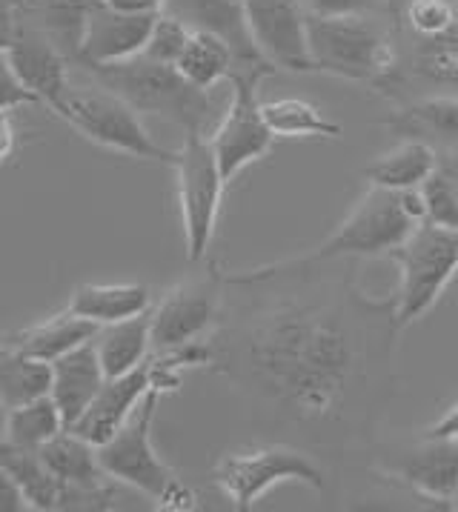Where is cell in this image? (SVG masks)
Segmentation results:
<instances>
[{
  "label": "cell",
  "instance_id": "obj_1",
  "mask_svg": "<svg viewBox=\"0 0 458 512\" xmlns=\"http://www.w3.org/2000/svg\"><path fill=\"white\" fill-rule=\"evenodd\" d=\"M353 258L224 272L209 367L315 441L361 438L393 392L396 295L373 301Z\"/></svg>",
  "mask_w": 458,
  "mask_h": 512
},
{
  "label": "cell",
  "instance_id": "obj_2",
  "mask_svg": "<svg viewBox=\"0 0 458 512\" xmlns=\"http://www.w3.org/2000/svg\"><path fill=\"white\" fill-rule=\"evenodd\" d=\"M95 83L129 103L138 115H155L184 132H204L212 115L209 89H201L181 75L178 66L158 63L146 55L129 61L104 63L86 69Z\"/></svg>",
  "mask_w": 458,
  "mask_h": 512
},
{
  "label": "cell",
  "instance_id": "obj_3",
  "mask_svg": "<svg viewBox=\"0 0 458 512\" xmlns=\"http://www.w3.org/2000/svg\"><path fill=\"white\" fill-rule=\"evenodd\" d=\"M164 395L167 392L149 390L124 427L98 447V458L109 478L146 495L158 510L189 512L198 507V495L169 470L152 444V424Z\"/></svg>",
  "mask_w": 458,
  "mask_h": 512
},
{
  "label": "cell",
  "instance_id": "obj_4",
  "mask_svg": "<svg viewBox=\"0 0 458 512\" xmlns=\"http://www.w3.org/2000/svg\"><path fill=\"white\" fill-rule=\"evenodd\" d=\"M421 221L427 209L421 189H384L370 186L353 212L341 221L333 235L315 249V258H381L407 241V235Z\"/></svg>",
  "mask_w": 458,
  "mask_h": 512
},
{
  "label": "cell",
  "instance_id": "obj_5",
  "mask_svg": "<svg viewBox=\"0 0 458 512\" xmlns=\"http://www.w3.org/2000/svg\"><path fill=\"white\" fill-rule=\"evenodd\" d=\"M313 72L384 89L398 75V49L367 18L307 15Z\"/></svg>",
  "mask_w": 458,
  "mask_h": 512
},
{
  "label": "cell",
  "instance_id": "obj_6",
  "mask_svg": "<svg viewBox=\"0 0 458 512\" xmlns=\"http://www.w3.org/2000/svg\"><path fill=\"white\" fill-rule=\"evenodd\" d=\"M401 269V287L396 295L398 327H410L436 307L441 292L458 272V232L433 221L421 224L407 241L390 252Z\"/></svg>",
  "mask_w": 458,
  "mask_h": 512
},
{
  "label": "cell",
  "instance_id": "obj_7",
  "mask_svg": "<svg viewBox=\"0 0 458 512\" xmlns=\"http://www.w3.org/2000/svg\"><path fill=\"white\" fill-rule=\"evenodd\" d=\"M55 115L69 123L78 135H84L86 141L104 146L109 152L167 166L178 158V152L164 149L146 132L141 115L129 103L106 89H69Z\"/></svg>",
  "mask_w": 458,
  "mask_h": 512
},
{
  "label": "cell",
  "instance_id": "obj_8",
  "mask_svg": "<svg viewBox=\"0 0 458 512\" xmlns=\"http://www.w3.org/2000/svg\"><path fill=\"white\" fill-rule=\"evenodd\" d=\"M215 487L229 498L238 512H250L261 495L284 481H301L315 492H324L327 478L313 458L298 447L267 444L247 452H227L212 467Z\"/></svg>",
  "mask_w": 458,
  "mask_h": 512
},
{
  "label": "cell",
  "instance_id": "obj_9",
  "mask_svg": "<svg viewBox=\"0 0 458 512\" xmlns=\"http://www.w3.org/2000/svg\"><path fill=\"white\" fill-rule=\"evenodd\" d=\"M172 169L178 178V206H181L187 258L189 264H201L215 238L227 178L221 175L218 158L204 132H187V141L178 149Z\"/></svg>",
  "mask_w": 458,
  "mask_h": 512
},
{
  "label": "cell",
  "instance_id": "obj_10",
  "mask_svg": "<svg viewBox=\"0 0 458 512\" xmlns=\"http://www.w3.org/2000/svg\"><path fill=\"white\" fill-rule=\"evenodd\" d=\"M224 307V272L209 267L201 278H189L184 284L172 287L161 298V304L149 309L152 318V349H178L207 341L212 329L218 327Z\"/></svg>",
  "mask_w": 458,
  "mask_h": 512
},
{
  "label": "cell",
  "instance_id": "obj_11",
  "mask_svg": "<svg viewBox=\"0 0 458 512\" xmlns=\"http://www.w3.org/2000/svg\"><path fill=\"white\" fill-rule=\"evenodd\" d=\"M164 12L181 18L189 29L212 32L227 43L235 61L229 81L261 83L278 72L252 38L241 0H167Z\"/></svg>",
  "mask_w": 458,
  "mask_h": 512
},
{
  "label": "cell",
  "instance_id": "obj_12",
  "mask_svg": "<svg viewBox=\"0 0 458 512\" xmlns=\"http://www.w3.org/2000/svg\"><path fill=\"white\" fill-rule=\"evenodd\" d=\"M258 86L261 83L232 81V103L209 138L227 184L238 172H244L250 164L270 155L275 144V135L264 121V112L258 103Z\"/></svg>",
  "mask_w": 458,
  "mask_h": 512
},
{
  "label": "cell",
  "instance_id": "obj_13",
  "mask_svg": "<svg viewBox=\"0 0 458 512\" xmlns=\"http://www.w3.org/2000/svg\"><path fill=\"white\" fill-rule=\"evenodd\" d=\"M258 49L275 69L313 72L307 9L301 0H241Z\"/></svg>",
  "mask_w": 458,
  "mask_h": 512
},
{
  "label": "cell",
  "instance_id": "obj_14",
  "mask_svg": "<svg viewBox=\"0 0 458 512\" xmlns=\"http://www.w3.org/2000/svg\"><path fill=\"white\" fill-rule=\"evenodd\" d=\"M384 472L421 498L450 507L458 495V435L456 438L418 435V444L387 458Z\"/></svg>",
  "mask_w": 458,
  "mask_h": 512
},
{
  "label": "cell",
  "instance_id": "obj_15",
  "mask_svg": "<svg viewBox=\"0 0 458 512\" xmlns=\"http://www.w3.org/2000/svg\"><path fill=\"white\" fill-rule=\"evenodd\" d=\"M158 12H124L104 0H95L86 21L84 49L78 66H104V63L129 61L144 52L152 23Z\"/></svg>",
  "mask_w": 458,
  "mask_h": 512
},
{
  "label": "cell",
  "instance_id": "obj_16",
  "mask_svg": "<svg viewBox=\"0 0 458 512\" xmlns=\"http://www.w3.org/2000/svg\"><path fill=\"white\" fill-rule=\"evenodd\" d=\"M149 390H158L152 355L146 358L141 367L129 369V372L115 375V378H106L98 398L89 404L84 418L72 430L78 432V435H84L86 441H92L95 447H101L104 441H109L115 432L124 427L126 421H129V415L138 410V404L149 395Z\"/></svg>",
  "mask_w": 458,
  "mask_h": 512
},
{
  "label": "cell",
  "instance_id": "obj_17",
  "mask_svg": "<svg viewBox=\"0 0 458 512\" xmlns=\"http://www.w3.org/2000/svg\"><path fill=\"white\" fill-rule=\"evenodd\" d=\"M6 55L23 86L38 98L41 106H49V112H55L72 89L69 86L72 63L66 61L61 49L46 41L41 32L18 23V35L6 49Z\"/></svg>",
  "mask_w": 458,
  "mask_h": 512
},
{
  "label": "cell",
  "instance_id": "obj_18",
  "mask_svg": "<svg viewBox=\"0 0 458 512\" xmlns=\"http://www.w3.org/2000/svg\"><path fill=\"white\" fill-rule=\"evenodd\" d=\"M104 384L106 372L101 358H98V349H95V338L84 347L66 352L58 361H52L49 395L55 398V404L63 412V421H66L69 430L84 418V412L98 398Z\"/></svg>",
  "mask_w": 458,
  "mask_h": 512
},
{
  "label": "cell",
  "instance_id": "obj_19",
  "mask_svg": "<svg viewBox=\"0 0 458 512\" xmlns=\"http://www.w3.org/2000/svg\"><path fill=\"white\" fill-rule=\"evenodd\" d=\"M401 141H421L441 152L458 149V95H430L401 106L384 118Z\"/></svg>",
  "mask_w": 458,
  "mask_h": 512
},
{
  "label": "cell",
  "instance_id": "obj_20",
  "mask_svg": "<svg viewBox=\"0 0 458 512\" xmlns=\"http://www.w3.org/2000/svg\"><path fill=\"white\" fill-rule=\"evenodd\" d=\"M95 0H18V23L55 43L72 66L81 63L86 21Z\"/></svg>",
  "mask_w": 458,
  "mask_h": 512
},
{
  "label": "cell",
  "instance_id": "obj_21",
  "mask_svg": "<svg viewBox=\"0 0 458 512\" xmlns=\"http://www.w3.org/2000/svg\"><path fill=\"white\" fill-rule=\"evenodd\" d=\"M66 309L98 327L118 324L152 309V292L146 284H81L75 287Z\"/></svg>",
  "mask_w": 458,
  "mask_h": 512
},
{
  "label": "cell",
  "instance_id": "obj_22",
  "mask_svg": "<svg viewBox=\"0 0 458 512\" xmlns=\"http://www.w3.org/2000/svg\"><path fill=\"white\" fill-rule=\"evenodd\" d=\"M98 329H101L98 324H92L86 318L72 315L69 309H63L58 315H52V318H46L41 324H35V327H26L21 332H15L6 344L18 347L26 355L38 358V361L52 364V361L63 358L66 352L89 344L98 335Z\"/></svg>",
  "mask_w": 458,
  "mask_h": 512
},
{
  "label": "cell",
  "instance_id": "obj_23",
  "mask_svg": "<svg viewBox=\"0 0 458 512\" xmlns=\"http://www.w3.org/2000/svg\"><path fill=\"white\" fill-rule=\"evenodd\" d=\"M0 464L18 481L29 510L52 512L61 510L63 484L52 475L38 447H21L12 441H0Z\"/></svg>",
  "mask_w": 458,
  "mask_h": 512
},
{
  "label": "cell",
  "instance_id": "obj_24",
  "mask_svg": "<svg viewBox=\"0 0 458 512\" xmlns=\"http://www.w3.org/2000/svg\"><path fill=\"white\" fill-rule=\"evenodd\" d=\"M43 461L63 487H101L112 481L101 467L98 447L75 430L58 432L41 447Z\"/></svg>",
  "mask_w": 458,
  "mask_h": 512
},
{
  "label": "cell",
  "instance_id": "obj_25",
  "mask_svg": "<svg viewBox=\"0 0 458 512\" xmlns=\"http://www.w3.org/2000/svg\"><path fill=\"white\" fill-rule=\"evenodd\" d=\"M95 349L104 364L106 378L124 375L129 369L141 367L152 352V318L141 312L118 324H106L95 335Z\"/></svg>",
  "mask_w": 458,
  "mask_h": 512
},
{
  "label": "cell",
  "instance_id": "obj_26",
  "mask_svg": "<svg viewBox=\"0 0 458 512\" xmlns=\"http://www.w3.org/2000/svg\"><path fill=\"white\" fill-rule=\"evenodd\" d=\"M438 164V152L430 144L421 141H401L396 149L381 155L378 161L364 169V178L370 186L384 189H421V184L433 175Z\"/></svg>",
  "mask_w": 458,
  "mask_h": 512
},
{
  "label": "cell",
  "instance_id": "obj_27",
  "mask_svg": "<svg viewBox=\"0 0 458 512\" xmlns=\"http://www.w3.org/2000/svg\"><path fill=\"white\" fill-rule=\"evenodd\" d=\"M49 387H52V364L38 361L12 344L0 347V401L9 410L49 395Z\"/></svg>",
  "mask_w": 458,
  "mask_h": 512
},
{
  "label": "cell",
  "instance_id": "obj_28",
  "mask_svg": "<svg viewBox=\"0 0 458 512\" xmlns=\"http://www.w3.org/2000/svg\"><path fill=\"white\" fill-rule=\"evenodd\" d=\"M401 69L416 81L436 89H456L458 95V26L436 38H413L407 63H398V72Z\"/></svg>",
  "mask_w": 458,
  "mask_h": 512
},
{
  "label": "cell",
  "instance_id": "obj_29",
  "mask_svg": "<svg viewBox=\"0 0 458 512\" xmlns=\"http://www.w3.org/2000/svg\"><path fill=\"white\" fill-rule=\"evenodd\" d=\"M264 121L275 138H341V126L321 115V109L301 98L261 103Z\"/></svg>",
  "mask_w": 458,
  "mask_h": 512
},
{
  "label": "cell",
  "instance_id": "obj_30",
  "mask_svg": "<svg viewBox=\"0 0 458 512\" xmlns=\"http://www.w3.org/2000/svg\"><path fill=\"white\" fill-rule=\"evenodd\" d=\"M181 69V75L192 81L201 89H212L218 81L224 78H232V69H235V61H232V52L229 46L218 35L212 32H201V29H192L189 35L187 49L181 55V61L175 63Z\"/></svg>",
  "mask_w": 458,
  "mask_h": 512
},
{
  "label": "cell",
  "instance_id": "obj_31",
  "mask_svg": "<svg viewBox=\"0 0 458 512\" xmlns=\"http://www.w3.org/2000/svg\"><path fill=\"white\" fill-rule=\"evenodd\" d=\"M63 430H69V427L63 421V412L58 410L55 398L52 395H41V398H35L29 404H21V407L9 410L6 441L41 450L46 441H52Z\"/></svg>",
  "mask_w": 458,
  "mask_h": 512
},
{
  "label": "cell",
  "instance_id": "obj_32",
  "mask_svg": "<svg viewBox=\"0 0 458 512\" xmlns=\"http://www.w3.org/2000/svg\"><path fill=\"white\" fill-rule=\"evenodd\" d=\"M427 221L458 232V149L441 152L433 175L421 184Z\"/></svg>",
  "mask_w": 458,
  "mask_h": 512
},
{
  "label": "cell",
  "instance_id": "obj_33",
  "mask_svg": "<svg viewBox=\"0 0 458 512\" xmlns=\"http://www.w3.org/2000/svg\"><path fill=\"white\" fill-rule=\"evenodd\" d=\"M401 15L413 38H436L458 26V9L453 0H404Z\"/></svg>",
  "mask_w": 458,
  "mask_h": 512
},
{
  "label": "cell",
  "instance_id": "obj_34",
  "mask_svg": "<svg viewBox=\"0 0 458 512\" xmlns=\"http://www.w3.org/2000/svg\"><path fill=\"white\" fill-rule=\"evenodd\" d=\"M189 35H192V29H189L187 23L161 9L155 23H152L149 41H146L141 55H146V58H152V61L158 63H172L175 66V63L181 61L184 49H187Z\"/></svg>",
  "mask_w": 458,
  "mask_h": 512
},
{
  "label": "cell",
  "instance_id": "obj_35",
  "mask_svg": "<svg viewBox=\"0 0 458 512\" xmlns=\"http://www.w3.org/2000/svg\"><path fill=\"white\" fill-rule=\"evenodd\" d=\"M307 15L315 18H370L390 6L387 0H301Z\"/></svg>",
  "mask_w": 458,
  "mask_h": 512
},
{
  "label": "cell",
  "instance_id": "obj_36",
  "mask_svg": "<svg viewBox=\"0 0 458 512\" xmlns=\"http://www.w3.org/2000/svg\"><path fill=\"white\" fill-rule=\"evenodd\" d=\"M35 103H38V98L15 75L9 55L0 52V112H15L21 106H35Z\"/></svg>",
  "mask_w": 458,
  "mask_h": 512
},
{
  "label": "cell",
  "instance_id": "obj_37",
  "mask_svg": "<svg viewBox=\"0 0 458 512\" xmlns=\"http://www.w3.org/2000/svg\"><path fill=\"white\" fill-rule=\"evenodd\" d=\"M29 510L26 498H23L18 481L9 475V470L0 464V512H23Z\"/></svg>",
  "mask_w": 458,
  "mask_h": 512
},
{
  "label": "cell",
  "instance_id": "obj_38",
  "mask_svg": "<svg viewBox=\"0 0 458 512\" xmlns=\"http://www.w3.org/2000/svg\"><path fill=\"white\" fill-rule=\"evenodd\" d=\"M18 35V0H0V52H6Z\"/></svg>",
  "mask_w": 458,
  "mask_h": 512
},
{
  "label": "cell",
  "instance_id": "obj_39",
  "mask_svg": "<svg viewBox=\"0 0 458 512\" xmlns=\"http://www.w3.org/2000/svg\"><path fill=\"white\" fill-rule=\"evenodd\" d=\"M18 149V132L12 123V112H0V164L9 161Z\"/></svg>",
  "mask_w": 458,
  "mask_h": 512
},
{
  "label": "cell",
  "instance_id": "obj_40",
  "mask_svg": "<svg viewBox=\"0 0 458 512\" xmlns=\"http://www.w3.org/2000/svg\"><path fill=\"white\" fill-rule=\"evenodd\" d=\"M424 438H456L458 435V404H453L447 415H441L433 427H427V430L421 432Z\"/></svg>",
  "mask_w": 458,
  "mask_h": 512
},
{
  "label": "cell",
  "instance_id": "obj_41",
  "mask_svg": "<svg viewBox=\"0 0 458 512\" xmlns=\"http://www.w3.org/2000/svg\"><path fill=\"white\" fill-rule=\"evenodd\" d=\"M6 421H9V407L0 401V441L6 438Z\"/></svg>",
  "mask_w": 458,
  "mask_h": 512
},
{
  "label": "cell",
  "instance_id": "obj_42",
  "mask_svg": "<svg viewBox=\"0 0 458 512\" xmlns=\"http://www.w3.org/2000/svg\"><path fill=\"white\" fill-rule=\"evenodd\" d=\"M387 3H390V6H396V12L404 6V0H387Z\"/></svg>",
  "mask_w": 458,
  "mask_h": 512
},
{
  "label": "cell",
  "instance_id": "obj_43",
  "mask_svg": "<svg viewBox=\"0 0 458 512\" xmlns=\"http://www.w3.org/2000/svg\"><path fill=\"white\" fill-rule=\"evenodd\" d=\"M450 510H458V495H456V501H453V504H450Z\"/></svg>",
  "mask_w": 458,
  "mask_h": 512
},
{
  "label": "cell",
  "instance_id": "obj_44",
  "mask_svg": "<svg viewBox=\"0 0 458 512\" xmlns=\"http://www.w3.org/2000/svg\"><path fill=\"white\" fill-rule=\"evenodd\" d=\"M3 344H6V341H3V332H0V347H3Z\"/></svg>",
  "mask_w": 458,
  "mask_h": 512
}]
</instances>
